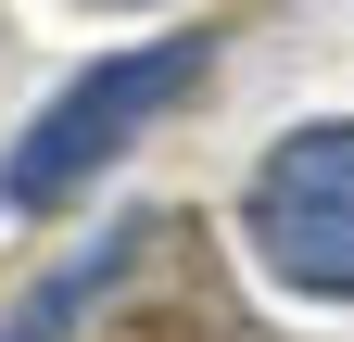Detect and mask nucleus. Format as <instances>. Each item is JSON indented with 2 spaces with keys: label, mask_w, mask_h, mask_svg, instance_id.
Wrapping results in <instances>:
<instances>
[{
  "label": "nucleus",
  "mask_w": 354,
  "mask_h": 342,
  "mask_svg": "<svg viewBox=\"0 0 354 342\" xmlns=\"http://www.w3.org/2000/svg\"><path fill=\"white\" fill-rule=\"evenodd\" d=\"M190 76H203V38H165V51H114L102 76H76V89H64L51 114L26 127V152L0 165V203H26V216H38V203H64L88 165H114V152L140 140V127H152L177 89H190Z\"/></svg>",
  "instance_id": "f257e3e1"
},
{
  "label": "nucleus",
  "mask_w": 354,
  "mask_h": 342,
  "mask_svg": "<svg viewBox=\"0 0 354 342\" xmlns=\"http://www.w3.org/2000/svg\"><path fill=\"white\" fill-rule=\"evenodd\" d=\"M253 253L279 267L291 291H354V114H329V127H304V140H279L253 165Z\"/></svg>",
  "instance_id": "f03ea898"
},
{
  "label": "nucleus",
  "mask_w": 354,
  "mask_h": 342,
  "mask_svg": "<svg viewBox=\"0 0 354 342\" xmlns=\"http://www.w3.org/2000/svg\"><path fill=\"white\" fill-rule=\"evenodd\" d=\"M165 241H177V228H165ZM114 342H253V317H241L215 279H177V267H165V291H140V305L114 317Z\"/></svg>",
  "instance_id": "7ed1b4c3"
},
{
  "label": "nucleus",
  "mask_w": 354,
  "mask_h": 342,
  "mask_svg": "<svg viewBox=\"0 0 354 342\" xmlns=\"http://www.w3.org/2000/svg\"><path fill=\"white\" fill-rule=\"evenodd\" d=\"M140 253H152V216H140V228H114L102 253H76V267H64L51 291H38V305H26L13 330H0V342H64V330H76V305H102V291H114L127 267H140Z\"/></svg>",
  "instance_id": "20e7f679"
}]
</instances>
